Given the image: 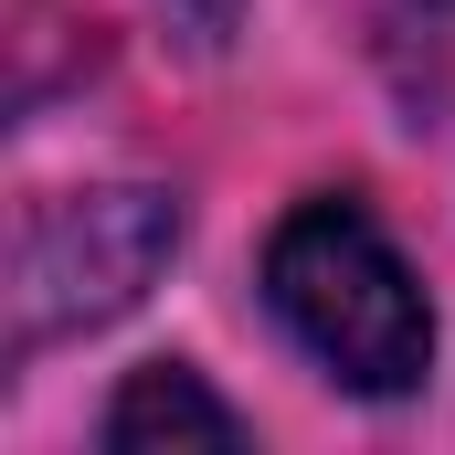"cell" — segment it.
<instances>
[{
	"label": "cell",
	"instance_id": "4",
	"mask_svg": "<svg viewBox=\"0 0 455 455\" xmlns=\"http://www.w3.org/2000/svg\"><path fill=\"white\" fill-rule=\"evenodd\" d=\"M159 11H170V32L191 53H223L233 32H243V0H159Z\"/></svg>",
	"mask_w": 455,
	"mask_h": 455
},
{
	"label": "cell",
	"instance_id": "1",
	"mask_svg": "<svg viewBox=\"0 0 455 455\" xmlns=\"http://www.w3.org/2000/svg\"><path fill=\"white\" fill-rule=\"evenodd\" d=\"M265 307L339 392H413L435 371V307L403 265V243L360 202H297L265 243Z\"/></svg>",
	"mask_w": 455,
	"mask_h": 455
},
{
	"label": "cell",
	"instance_id": "3",
	"mask_svg": "<svg viewBox=\"0 0 455 455\" xmlns=\"http://www.w3.org/2000/svg\"><path fill=\"white\" fill-rule=\"evenodd\" d=\"M96 435H107V455H233L243 445V413H233L191 360H148V371L116 381V403H107Z\"/></svg>",
	"mask_w": 455,
	"mask_h": 455
},
{
	"label": "cell",
	"instance_id": "2",
	"mask_svg": "<svg viewBox=\"0 0 455 455\" xmlns=\"http://www.w3.org/2000/svg\"><path fill=\"white\" fill-rule=\"evenodd\" d=\"M170 254H180V202L148 191V180L43 202V212L21 223V243H11V360L127 318V307L159 286Z\"/></svg>",
	"mask_w": 455,
	"mask_h": 455
}]
</instances>
